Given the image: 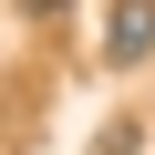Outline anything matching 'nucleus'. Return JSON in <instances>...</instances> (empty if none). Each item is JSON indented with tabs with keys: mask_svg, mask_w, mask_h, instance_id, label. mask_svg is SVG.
I'll use <instances>...</instances> for the list:
<instances>
[{
	"mask_svg": "<svg viewBox=\"0 0 155 155\" xmlns=\"http://www.w3.org/2000/svg\"><path fill=\"white\" fill-rule=\"evenodd\" d=\"M21 11H31V21H62V11H72V0H21Z\"/></svg>",
	"mask_w": 155,
	"mask_h": 155,
	"instance_id": "nucleus-2",
	"label": "nucleus"
},
{
	"mask_svg": "<svg viewBox=\"0 0 155 155\" xmlns=\"http://www.w3.org/2000/svg\"><path fill=\"white\" fill-rule=\"evenodd\" d=\"M155 52V0H114V21H104V62H145Z\"/></svg>",
	"mask_w": 155,
	"mask_h": 155,
	"instance_id": "nucleus-1",
	"label": "nucleus"
}]
</instances>
